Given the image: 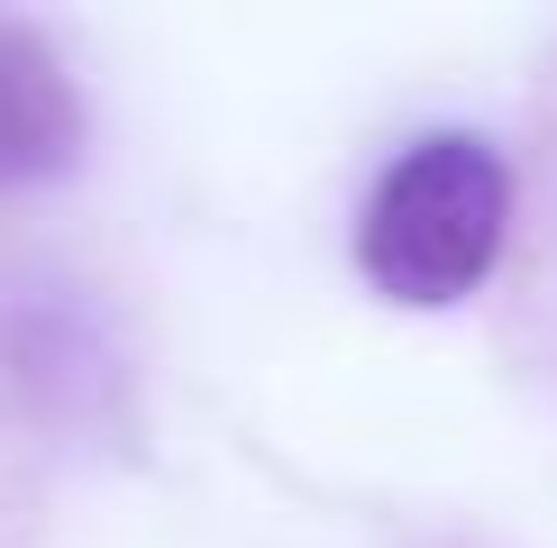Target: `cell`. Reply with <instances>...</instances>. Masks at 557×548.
I'll return each instance as SVG.
<instances>
[{"instance_id": "7a4b0ae2", "label": "cell", "mask_w": 557, "mask_h": 548, "mask_svg": "<svg viewBox=\"0 0 557 548\" xmlns=\"http://www.w3.org/2000/svg\"><path fill=\"white\" fill-rule=\"evenodd\" d=\"M83 147V101L28 28H0V192L64 174Z\"/></svg>"}, {"instance_id": "6da1fadb", "label": "cell", "mask_w": 557, "mask_h": 548, "mask_svg": "<svg viewBox=\"0 0 557 548\" xmlns=\"http://www.w3.org/2000/svg\"><path fill=\"white\" fill-rule=\"evenodd\" d=\"M512 165L475 128H430L375 174L357 211V274L403 311H448L503 265Z\"/></svg>"}]
</instances>
